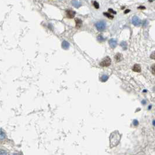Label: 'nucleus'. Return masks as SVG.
Here are the masks:
<instances>
[{"mask_svg": "<svg viewBox=\"0 0 155 155\" xmlns=\"http://www.w3.org/2000/svg\"><path fill=\"white\" fill-rule=\"evenodd\" d=\"M111 63V58L108 56H107L101 61V63H100V65L102 67H107L110 65Z\"/></svg>", "mask_w": 155, "mask_h": 155, "instance_id": "obj_2", "label": "nucleus"}, {"mask_svg": "<svg viewBox=\"0 0 155 155\" xmlns=\"http://www.w3.org/2000/svg\"><path fill=\"white\" fill-rule=\"evenodd\" d=\"M75 22H76V27L78 29L80 28L82 25V21H81L80 19L76 18L75 19Z\"/></svg>", "mask_w": 155, "mask_h": 155, "instance_id": "obj_10", "label": "nucleus"}, {"mask_svg": "<svg viewBox=\"0 0 155 155\" xmlns=\"http://www.w3.org/2000/svg\"><path fill=\"white\" fill-rule=\"evenodd\" d=\"M150 57H151L152 59H155V52H152V54H151V56H150Z\"/></svg>", "mask_w": 155, "mask_h": 155, "instance_id": "obj_17", "label": "nucleus"}, {"mask_svg": "<svg viewBox=\"0 0 155 155\" xmlns=\"http://www.w3.org/2000/svg\"><path fill=\"white\" fill-rule=\"evenodd\" d=\"M94 6H95V8H96V9H98L99 8V3L98 2H97L96 1H95L94 2Z\"/></svg>", "mask_w": 155, "mask_h": 155, "instance_id": "obj_16", "label": "nucleus"}, {"mask_svg": "<svg viewBox=\"0 0 155 155\" xmlns=\"http://www.w3.org/2000/svg\"><path fill=\"white\" fill-rule=\"evenodd\" d=\"M70 47V44L68 41H64L62 43V47H63L64 49H68Z\"/></svg>", "mask_w": 155, "mask_h": 155, "instance_id": "obj_11", "label": "nucleus"}, {"mask_svg": "<svg viewBox=\"0 0 155 155\" xmlns=\"http://www.w3.org/2000/svg\"><path fill=\"white\" fill-rule=\"evenodd\" d=\"M132 23L133 25L136 26H139L140 25V24L142 23L141 20L137 16H133L132 19Z\"/></svg>", "mask_w": 155, "mask_h": 155, "instance_id": "obj_4", "label": "nucleus"}, {"mask_svg": "<svg viewBox=\"0 0 155 155\" xmlns=\"http://www.w3.org/2000/svg\"><path fill=\"white\" fill-rule=\"evenodd\" d=\"M121 136L118 132H114L110 135V140L111 147H114L118 144L120 142Z\"/></svg>", "mask_w": 155, "mask_h": 155, "instance_id": "obj_1", "label": "nucleus"}, {"mask_svg": "<svg viewBox=\"0 0 155 155\" xmlns=\"http://www.w3.org/2000/svg\"><path fill=\"white\" fill-rule=\"evenodd\" d=\"M108 76L106 75H102V77L100 78V80L102 82H106V81L108 80Z\"/></svg>", "mask_w": 155, "mask_h": 155, "instance_id": "obj_12", "label": "nucleus"}, {"mask_svg": "<svg viewBox=\"0 0 155 155\" xmlns=\"http://www.w3.org/2000/svg\"><path fill=\"white\" fill-rule=\"evenodd\" d=\"M132 70H133L134 72H140V71H141V68H140V65H139V64H135V65H133V68H132Z\"/></svg>", "mask_w": 155, "mask_h": 155, "instance_id": "obj_8", "label": "nucleus"}, {"mask_svg": "<svg viewBox=\"0 0 155 155\" xmlns=\"http://www.w3.org/2000/svg\"><path fill=\"white\" fill-rule=\"evenodd\" d=\"M151 71H152V74L153 75H155V64H153L151 67Z\"/></svg>", "mask_w": 155, "mask_h": 155, "instance_id": "obj_15", "label": "nucleus"}, {"mask_svg": "<svg viewBox=\"0 0 155 155\" xmlns=\"http://www.w3.org/2000/svg\"><path fill=\"white\" fill-rule=\"evenodd\" d=\"M106 26V22L103 21H99L96 23V27L99 31H103Z\"/></svg>", "mask_w": 155, "mask_h": 155, "instance_id": "obj_3", "label": "nucleus"}, {"mask_svg": "<svg viewBox=\"0 0 155 155\" xmlns=\"http://www.w3.org/2000/svg\"><path fill=\"white\" fill-rule=\"evenodd\" d=\"M114 59H115V61L118 63L120 62L121 61H122L123 59V56L120 53H117L115 56H114Z\"/></svg>", "mask_w": 155, "mask_h": 155, "instance_id": "obj_7", "label": "nucleus"}, {"mask_svg": "<svg viewBox=\"0 0 155 155\" xmlns=\"http://www.w3.org/2000/svg\"><path fill=\"white\" fill-rule=\"evenodd\" d=\"M129 11H130V10H129V9H127V10L125 11L124 13H125V14H127V13H128V12H129Z\"/></svg>", "mask_w": 155, "mask_h": 155, "instance_id": "obj_21", "label": "nucleus"}, {"mask_svg": "<svg viewBox=\"0 0 155 155\" xmlns=\"http://www.w3.org/2000/svg\"><path fill=\"white\" fill-rule=\"evenodd\" d=\"M98 40H99V41H103V36H102L101 35L99 36H98Z\"/></svg>", "mask_w": 155, "mask_h": 155, "instance_id": "obj_18", "label": "nucleus"}, {"mask_svg": "<svg viewBox=\"0 0 155 155\" xmlns=\"http://www.w3.org/2000/svg\"><path fill=\"white\" fill-rule=\"evenodd\" d=\"M121 46L123 47V48L124 50H125L127 48V43L125 41H122V43H121Z\"/></svg>", "mask_w": 155, "mask_h": 155, "instance_id": "obj_14", "label": "nucleus"}, {"mask_svg": "<svg viewBox=\"0 0 155 155\" xmlns=\"http://www.w3.org/2000/svg\"><path fill=\"white\" fill-rule=\"evenodd\" d=\"M108 43H109L110 46L111 48H114L116 47L117 44V40H115V39H111L109 40Z\"/></svg>", "mask_w": 155, "mask_h": 155, "instance_id": "obj_6", "label": "nucleus"}, {"mask_svg": "<svg viewBox=\"0 0 155 155\" xmlns=\"http://www.w3.org/2000/svg\"><path fill=\"white\" fill-rule=\"evenodd\" d=\"M104 15L106 16H107V17H108L109 19H113V18H114V16H113V15H111V14H108V13L104 12Z\"/></svg>", "mask_w": 155, "mask_h": 155, "instance_id": "obj_13", "label": "nucleus"}, {"mask_svg": "<svg viewBox=\"0 0 155 155\" xmlns=\"http://www.w3.org/2000/svg\"><path fill=\"white\" fill-rule=\"evenodd\" d=\"M72 5L77 8H79V7L81 6V2H78V1H77V0H72Z\"/></svg>", "mask_w": 155, "mask_h": 155, "instance_id": "obj_9", "label": "nucleus"}, {"mask_svg": "<svg viewBox=\"0 0 155 155\" xmlns=\"http://www.w3.org/2000/svg\"><path fill=\"white\" fill-rule=\"evenodd\" d=\"M66 16H67L68 18L72 19L74 18L76 12L74 11L71 10V9H67L66 11Z\"/></svg>", "mask_w": 155, "mask_h": 155, "instance_id": "obj_5", "label": "nucleus"}, {"mask_svg": "<svg viewBox=\"0 0 155 155\" xmlns=\"http://www.w3.org/2000/svg\"><path fill=\"white\" fill-rule=\"evenodd\" d=\"M138 9H145L146 8H145V7H144V6H140V7H138Z\"/></svg>", "mask_w": 155, "mask_h": 155, "instance_id": "obj_20", "label": "nucleus"}, {"mask_svg": "<svg viewBox=\"0 0 155 155\" xmlns=\"http://www.w3.org/2000/svg\"><path fill=\"white\" fill-rule=\"evenodd\" d=\"M108 11H109V12H110L113 13V14H116V12L114 11H113V9H111V8H110V9H108Z\"/></svg>", "mask_w": 155, "mask_h": 155, "instance_id": "obj_19", "label": "nucleus"}]
</instances>
